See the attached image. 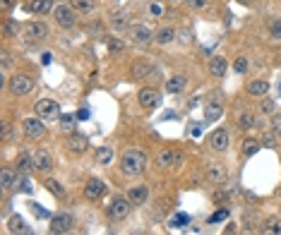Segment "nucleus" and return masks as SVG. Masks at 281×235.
<instances>
[{"mask_svg":"<svg viewBox=\"0 0 281 235\" xmlns=\"http://www.w3.org/2000/svg\"><path fill=\"white\" fill-rule=\"evenodd\" d=\"M120 168L125 175H140L147 168V154L140 149H128L120 159Z\"/></svg>","mask_w":281,"mask_h":235,"instance_id":"f257e3e1","label":"nucleus"},{"mask_svg":"<svg viewBox=\"0 0 281 235\" xmlns=\"http://www.w3.org/2000/svg\"><path fill=\"white\" fill-rule=\"evenodd\" d=\"M36 115L38 118H43V120H56V118H63L60 115V106H58L56 101H51V99H41L36 103Z\"/></svg>","mask_w":281,"mask_h":235,"instance_id":"f03ea898","label":"nucleus"},{"mask_svg":"<svg viewBox=\"0 0 281 235\" xmlns=\"http://www.w3.org/2000/svg\"><path fill=\"white\" fill-rule=\"evenodd\" d=\"M32 89H34V79L29 74H15L10 79V91L15 96H24V94H29Z\"/></svg>","mask_w":281,"mask_h":235,"instance_id":"7ed1b4c3","label":"nucleus"},{"mask_svg":"<svg viewBox=\"0 0 281 235\" xmlns=\"http://www.w3.org/2000/svg\"><path fill=\"white\" fill-rule=\"evenodd\" d=\"M137 99H140V106L147 110H154L161 106V94L156 89H149V87H144V89L137 94Z\"/></svg>","mask_w":281,"mask_h":235,"instance_id":"20e7f679","label":"nucleus"},{"mask_svg":"<svg viewBox=\"0 0 281 235\" xmlns=\"http://www.w3.org/2000/svg\"><path fill=\"white\" fill-rule=\"evenodd\" d=\"M72 228V216L70 214H56L51 218V233L53 235H63Z\"/></svg>","mask_w":281,"mask_h":235,"instance_id":"39448f33","label":"nucleus"},{"mask_svg":"<svg viewBox=\"0 0 281 235\" xmlns=\"http://www.w3.org/2000/svg\"><path fill=\"white\" fill-rule=\"evenodd\" d=\"M43 132H46V127L41 123V118H27L24 120V134H27V139H38V137H43Z\"/></svg>","mask_w":281,"mask_h":235,"instance_id":"423d86ee","label":"nucleus"},{"mask_svg":"<svg viewBox=\"0 0 281 235\" xmlns=\"http://www.w3.org/2000/svg\"><path fill=\"white\" fill-rule=\"evenodd\" d=\"M128 214H130V201L128 199H115L108 206V216L113 221H123V218H128Z\"/></svg>","mask_w":281,"mask_h":235,"instance_id":"0eeeda50","label":"nucleus"},{"mask_svg":"<svg viewBox=\"0 0 281 235\" xmlns=\"http://www.w3.org/2000/svg\"><path fill=\"white\" fill-rule=\"evenodd\" d=\"M53 15H56V22L63 29H70L75 24V15H72V10L68 5H58L56 10H53Z\"/></svg>","mask_w":281,"mask_h":235,"instance_id":"6e6552de","label":"nucleus"},{"mask_svg":"<svg viewBox=\"0 0 281 235\" xmlns=\"http://www.w3.org/2000/svg\"><path fill=\"white\" fill-rule=\"evenodd\" d=\"M209 144H211V149H216V151H224L226 146H228V130H226V127L214 130V132L209 134Z\"/></svg>","mask_w":281,"mask_h":235,"instance_id":"1a4fd4ad","label":"nucleus"},{"mask_svg":"<svg viewBox=\"0 0 281 235\" xmlns=\"http://www.w3.org/2000/svg\"><path fill=\"white\" fill-rule=\"evenodd\" d=\"M87 146H89V139H87L84 134H79V132H72V134L68 137V149L75 151V154H84Z\"/></svg>","mask_w":281,"mask_h":235,"instance_id":"9d476101","label":"nucleus"},{"mask_svg":"<svg viewBox=\"0 0 281 235\" xmlns=\"http://www.w3.org/2000/svg\"><path fill=\"white\" fill-rule=\"evenodd\" d=\"M101 195H104V182L99 180V178L87 180V185H84V197L87 199H99Z\"/></svg>","mask_w":281,"mask_h":235,"instance_id":"9b49d317","label":"nucleus"},{"mask_svg":"<svg viewBox=\"0 0 281 235\" xmlns=\"http://www.w3.org/2000/svg\"><path fill=\"white\" fill-rule=\"evenodd\" d=\"M10 233L12 235H34V231L24 223L22 216H12L10 218Z\"/></svg>","mask_w":281,"mask_h":235,"instance_id":"f8f14e48","label":"nucleus"},{"mask_svg":"<svg viewBox=\"0 0 281 235\" xmlns=\"http://www.w3.org/2000/svg\"><path fill=\"white\" fill-rule=\"evenodd\" d=\"M149 197V190L147 187H132L130 192H128V201H130L132 206H140V204H144Z\"/></svg>","mask_w":281,"mask_h":235,"instance_id":"ddd939ff","label":"nucleus"},{"mask_svg":"<svg viewBox=\"0 0 281 235\" xmlns=\"http://www.w3.org/2000/svg\"><path fill=\"white\" fill-rule=\"evenodd\" d=\"M178 151H161L159 156H156V166L159 168H173L176 163H178Z\"/></svg>","mask_w":281,"mask_h":235,"instance_id":"4468645a","label":"nucleus"},{"mask_svg":"<svg viewBox=\"0 0 281 235\" xmlns=\"http://www.w3.org/2000/svg\"><path fill=\"white\" fill-rule=\"evenodd\" d=\"M132 41L137 46H147V43H151V32L147 27H132Z\"/></svg>","mask_w":281,"mask_h":235,"instance_id":"2eb2a0df","label":"nucleus"},{"mask_svg":"<svg viewBox=\"0 0 281 235\" xmlns=\"http://www.w3.org/2000/svg\"><path fill=\"white\" fill-rule=\"evenodd\" d=\"M32 156H34V168H36V170H51L53 161H51V154H48V151H36V154H32Z\"/></svg>","mask_w":281,"mask_h":235,"instance_id":"dca6fc26","label":"nucleus"},{"mask_svg":"<svg viewBox=\"0 0 281 235\" xmlns=\"http://www.w3.org/2000/svg\"><path fill=\"white\" fill-rule=\"evenodd\" d=\"M260 235H281V218H267L260 228Z\"/></svg>","mask_w":281,"mask_h":235,"instance_id":"f3484780","label":"nucleus"},{"mask_svg":"<svg viewBox=\"0 0 281 235\" xmlns=\"http://www.w3.org/2000/svg\"><path fill=\"white\" fill-rule=\"evenodd\" d=\"M209 72L214 74V77H224L226 74V60L221 55H214V58L209 60Z\"/></svg>","mask_w":281,"mask_h":235,"instance_id":"a211bd4d","label":"nucleus"},{"mask_svg":"<svg viewBox=\"0 0 281 235\" xmlns=\"http://www.w3.org/2000/svg\"><path fill=\"white\" fill-rule=\"evenodd\" d=\"M267 91H269V82L267 79H255V82L247 84V94H252V96H262Z\"/></svg>","mask_w":281,"mask_h":235,"instance_id":"6ab92c4d","label":"nucleus"},{"mask_svg":"<svg viewBox=\"0 0 281 235\" xmlns=\"http://www.w3.org/2000/svg\"><path fill=\"white\" fill-rule=\"evenodd\" d=\"M149 72H151V63H147V60H140V63L132 65V77L135 79H144Z\"/></svg>","mask_w":281,"mask_h":235,"instance_id":"aec40b11","label":"nucleus"},{"mask_svg":"<svg viewBox=\"0 0 281 235\" xmlns=\"http://www.w3.org/2000/svg\"><path fill=\"white\" fill-rule=\"evenodd\" d=\"M41 36H46V27L41 22H32L27 27V41H34V38H41Z\"/></svg>","mask_w":281,"mask_h":235,"instance_id":"412c9836","label":"nucleus"},{"mask_svg":"<svg viewBox=\"0 0 281 235\" xmlns=\"http://www.w3.org/2000/svg\"><path fill=\"white\" fill-rule=\"evenodd\" d=\"M207 178H209V182H214V185H221V182L226 180V170L221 166H211V168L207 170Z\"/></svg>","mask_w":281,"mask_h":235,"instance_id":"4be33fe9","label":"nucleus"},{"mask_svg":"<svg viewBox=\"0 0 281 235\" xmlns=\"http://www.w3.org/2000/svg\"><path fill=\"white\" fill-rule=\"evenodd\" d=\"M29 10H32V12H38V15H46V12L53 10V0H32Z\"/></svg>","mask_w":281,"mask_h":235,"instance_id":"5701e85b","label":"nucleus"},{"mask_svg":"<svg viewBox=\"0 0 281 235\" xmlns=\"http://www.w3.org/2000/svg\"><path fill=\"white\" fill-rule=\"evenodd\" d=\"M183 89H185V77L183 74H176V77H171L166 82V91H171V94H178Z\"/></svg>","mask_w":281,"mask_h":235,"instance_id":"b1692460","label":"nucleus"},{"mask_svg":"<svg viewBox=\"0 0 281 235\" xmlns=\"http://www.w3.org/2000/svg\"><path fill=\"white\" fill-rule=\"evenodd\" d=\"M43 185H46V190H48L51 195H56V197H65V187H63L58 180H53V178H46V180H43Z\"/></svg>","mask_w":281,"mask_h":235,"instance_id":"393cba45","label":"nucleus"},{"mask_svg":"<svg viewBox=\"0 0 281 235\" xmlns=\"http://www.w3.org/2000/svg\"><path fill=\"white\" fill-rule=\"evenodd\" d=\"M176 38V29H171V27H164L159 34H156V43H161V46H166Z\"/></svg>","mask_w":281,"mask_h":235,"instance_id":"a878e982","label":"nucleus"},{"mask_svg":"<svg viewBox=\"0 0 281 235\" xmlns=\"http://www.w3.org/2000/svg\"><path fill=\"white\" fill-rule=\"evenodd\" d=\"M17 166H19V170H22V173H27L29 168H34V156H32V154H27V151H24V154H19Z\"/></svg>","mask_w":281,"mask_h":235,"instance_id":"bb28decb","label":"nucleus"},{"mask_svg":"<svg viewBox=\"0 0 281 235\" xmlns=\"http://www.w3.org/2000/svg\"><path fill=\"white\" fill-rule=\"evenodd\" d=\"M0 185H2V192H7V190H10V187L15 185V173L5 168V170L0 173Z\"/></svg>","mask_w":281,"mask_h":235,"instance_id":"cd10ccee","label":"nucleus"},{"mask_svg":"<svg viewBox=\"0 0 281 235\" xmlns=\"http://www.w3.org/2000/svg\"><path fill=\"white\" fill-rule=\"evenodd\" d=\"M70 5L79 10V12H92L94 7H96V2L94 0H70Z\"/></svg>","mask_w":281,"mask_h":235,"instance_id":"c85d7f7f","label":"nucleus"},{"mask_svg":"<svg viewBox=\"0 0 281 235\" xmlns=\"http://www.w3.org/2000/svg\"><path fill=\"white\" fill-rule=\"evenodd\" d=\"M75 123H77V115H63V118H60V130L72 134V132H75Z\"/></svg>","mask_w":281,"mask_h":235,"instance_id":"c756f323","label":"nucleus"},{"mask_svg":"<svg viewBox=\"0 0 281 235\" xmlns=\"http://www.w3.org/2000/svg\"><path fill=\"white\" fill-rule=\"evenodd\" d=\"M113 159V151L108 146H101V149H96V161L101 163V166H106V163H111Z\"/></svg>","mask_w":281,"mask_h":235,"instance_id":"7c9ffc66","label":"nucleus"},{"mask_svg":"<svg viewBox=\"0 0 281 235\" xmlns=\"http://www.w3.org/2000/svg\"><path fill=\"white\" fill-rule=\"evenodd\" d=\"M221 113H224V108L219 106V103H209L205 108V115L209 118V120H219L221 118Z\"/></svg>","mask_w":281,"mask_h":235,"instance_id":"2f4dec72","label":"nucleus"},{"mask_svg":"<svg viewBox=\"0 0 281 235\" xmlns=\"http://www.w3.org/2000/svg\"><path fill=\"white\" fill-rule=\"evenodd\" d=\"M260 142H255V139H245L243 142V154L245 156H255V154H257V151H260Z\"/></svg>","mask_w":281,"mask_h":235,"instance_id":"473e14b6","label":"nucleus"},{"mask_svg":"<svg viewBox=\"0 0 281 235\" xmlns=\"http://www.w3.org/2000/svg\"><path fill=\"white\" fill-rule=\"evenodd\" d=\"M226 218H228V209H226V206H219L216 214L209 216V223H219V221H226Z\"/></svg>","mask_w":281,"mask_h":235,"instance_id":"72a5a7b5","label":"nucleus"},{"mask_svg":"<svg viewBox=\"0 0 281 235\" xmlns=\"http://www.w3.org/2000/svg\"><path fill=\"white\" fill-rule=\"evenodd\" d=\"M238 125L247 127V130H250V127H255V118H252L250 113H241V118H238Z\"/></svg>","mask_w":281,"mask_h":235,"instance_id":"f704fd0d","label":"nucleus"},{"mask_svg":"<svg viewBox=\"0 0 281 235\" xmlns=\"http://www.w3.org/2000/svg\"><path fill=\"white\" fill-rule=\"evenodd\" d=\"M29 206H32V211H34V216H36V218H48V216H51V214H48L41 204H34V201H32Z\"/></svg>","mask_w":281,"mask_h":235,"instance_id":"c9c22d12","label":"nucleus"},{"mask_svg":"<svg viewBox=\"0 0 281 235\" xmlns=\"http://www.w3.org/2000/svg\"><path fill=\"white\" fill-rule=\"evenodd\" d=\"M233 67H236V72H247V58H236V63H233Z\"/></svg>","mask_w":281,"mask_h":235,"instance_id":"e433bc0d","label":"nucleus"},{"mask_svg":"<svg viewBox=\"0 0 281 235\" xmlns=\"http://www.w3.org/2000/svg\"><path fill=\"white\" fill-rule=\"evenodd\" d=\"M269 34H272V38H281V17H279V19H274V24H272Z\"/></svg>","mask_w":281,"mask_h":235,"instance_id":"4c0bfd02","label":"nucleus"},{"mask_svg":"<svg viewBox=\"0 0 281 235\" xmlns=\"http://www.w3.org/2000/svg\"><path fill=\"white\" fill-rule=\"evenodd\" d=\"M207 2H209V0H185V5L187 7H192V10H202Z\"/></svg>","mask_w":281,"mask_h":235,"instance_id":"58836bf2","label":"nucleus"},{"mask_svg":"<svg viewBox=\"0 0 281 235\" xmlns=\"http://www.w3.org/2000/svg\"><path fill=\"white\" fill-rule=\"evenodd\" d=\"M5 32H7V34H17L19 24L17 22H12V19H7V22H5Z\"/></svg>","mask_w":281,"mask_h":235,"instance_id":"ea45409f","label":"nucleus"},{"mask_svg":"<svg viewBox=\"0 0 281 235\" xmlns=\"http://www.w3.org/2000/svg\"><path fill=\"white\" fill-rule=\"evenodd\" d=\"M113 27H115V29H125V17H123V15L113 17Z\"/></svg>","mask_w":281,"mask_h":235,"instance_id":"a19ab883","label":"nucleus"},{"mask_svg":"<svg viewBox=\"0 0 281 235\" xmlns=\"http://www.w3.org/2000/svg\"><path fill=\"white\" fill-rule=\"evenodd\" d=\"M272 127H274L277 134H281V115H274V118H272Z\"/></svg>","mask_w":281,"mask_h":235,"instance_id":"79ce46f5","label":"nucleus"},{"mask_svg":"<svg viewBox=\"0 0 281 235\" xmlns=\"http://www.w3.org/2000/svg\"><path fill=\"white\" fill-rule=\"evenodd\" d=\"M187 221H190V216H187V214H180L178 218H173L171 223H173V226H180V223H187Z\"/></svg>","mask_w":281,"mask_h":235,"instance_id":"37998d69","label":"nucleus"},{"mask_svg":"<svg viewBox=\"0 0 281 235\" xmlns=\"http://www.w3.org/2000/svg\"><path fill=\"white\" fill-rule=\"evenodd\" d=\"M108 48H111V51H123V43L115 41V38H111V41H108Z\"/></svg>","mask_w":281,"mask_h":235,"instance_id":"c03bdc74","label":"nucleus"},{"mask_svg":"<svg viewBox=\"0 0 281 235\" xmlns=\"http://www.w3.org/2000/svg\"><path fill=\"white\" fill-rule=\"evenodd\" d=\"M260 108H262L264 113H272V110H274V101H262V106H260Z\"/></svg>","mask_w":281,"mask_h":235,"instance_id":"a18cd8bd","label":"nucleus"},{"mask_svg":"<svg viewBox=\"0 0 281 235\" xmlns=\"http://www.w3.org/2000/svg\"><path fill=\"white\" fill-rule=\"evenodd\" d=\"M264 146H267V149H272V146H274V137H272V134H267V137H264V142H262Z\"/></svg>","mask_w":281,"mask_h":235,"instance_id":"49530a36","label":"nucleus"},{"mask_svg":"<svg viewBox=\"0 0 281 235\" xmlns=\"http://www.w3.org/2000/svg\"><path fill=\"white\" fill-rule=\"evenodd\" d=\"M87 118H89V110L87 108H82L79 113H77V120H87Z\"/></svg>","mask_w":281,"mask_h":235,"instance_id":"de8ad7c7","label":"nucleus"},{"mask_svg":"<svg viewBox=\"0 0 281 235\" xmlns=\"http://www.w3.org/2000/svg\"><path fill=\"white\" fill-rule=\"evenodd\" d=\"M221 235H236V226H233V223H228V226H226V231Z\"/></svg>","mask_w":281,"mask_h":235,"instance_id":"09e8293b","label":"nucleus"},{"mask_svg":"<svg viewBox=\"0 0 281 235\" xmlns=\"http://www.w3.org/2000/svg\"><path fill=\"white\" fill-rule=\"evenodd\" d=\"M226 197H228L226 192H216V197H214V201H216V204H221V201H224Z\"/></svg>","mask_w":281,"mask_h":235,"instance_id":"8fccbe9b","label":"nucleus"},{"mask_svg":"<svg viewBox=\"0 0 281 235\" xmlns=\"http://www.w3.org/2000/svg\"><path fill=\"white\" fill-rule=\"evenodd\" d=\"M41 65H51V53H43V55H41Z\"/></svg>","mask_w":281,"mask_h":235,"instance_id":"3c124183","label":"nucleus"},{"mask_svg":"<svg viewBox=\"0 0 281 235\" xmlns=\"http://www.w3.org/2000/svg\"><path fill=\"white\" fill-rule=\"evenodd\" d=\"M149 12L151 15H161V7L159 5H149Z\"/></svg>","mask_w":281,"mask_h":235,"instance_id":"603ef678","label":"nucleus"},{"mask_svg":"<svg viewBox=\"0 0 281 235\" xmlns=\"http://www.w3.org/2000/svg\"><path fill=\"white\" fill-rule=\"evenodd\" d=\"M10 134H12V132H10V127L5 125V127H2V139H10Z\"/></svg>","mask_w":281,"mask_h":235,"instance_id":"864d4df0","label":"nucleus"},{"mask_svg":"<svg viewBox=\"0 0 281 235\" xmlns=\"http://www.w3.org/2000/svg\"><path fill=\"white\" fill-rule=\"evenodd\" d=\"M12 5H15V2H12V0H2V10H10V7H12Z\"/></svg>","mask_w":281,"mask_h":235,"instance_id":"5fc2aeb1","label":"nucleus"},{"mask_svg":"<svg viewBox=\"0 0 281 235\" xmlns=\"http://www.w3.org/2000/svg\"><path fill=\"white\" fill-rule=\"evenodd\" d=\"M22 190H24V192H32V185H29L27 180H24V182H22Z\"/></svg>","mask_w":281,"mask_h":235,"instance_id":"6e6d98bb","label":"nucleus"},{"mask_svg":"<svg viewBox=\"0 0 281 235\" xmlns=\"http://www.w3.org/2000/svg\"><path fill=\"white\" fill-rule=\"evenodd\" d=\"M238 2H241V5H255L257 0H238Z\"/></svg>","mask_w":281,"mask_h":235,"instance_id":"4d7b16f0","label":"nucleus"},{"mask_svg":"<svg viewBox=\"0 0 281 235\" xmlns=\"http://www.w3.org/2000/svg\"><path fill=\"white\" fill-rule=\"evenodd\" d=\"M180 38H183V43H187V38H190V34H187V32H180Z\"/></svg>","mask_w":281,"mask_h":235,"instance_id":"13d9d810","label":"nucleus"},{"mask_svg":"<svg viewBox=\"0 0 281 235\" xmlns=\"http://www.w3.org/2000/svg\"><path fill=\"white\" fill-rule=\"evenodd\" d=\"M279 151H281V149H279Z\"/></svg>","mask_w":281,"mask_h":235,"instance_id":"bf43d9fd","label":"nucleus"}]
</instances>
